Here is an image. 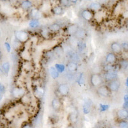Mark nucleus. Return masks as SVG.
I'll list each match as a JSON object with an SVG mask.
<instances>
[{
  "label": "nucleus",
  "instance_id": "obj_1",
  "mask_svg": "<svg viewBox=\"0 0 128 128\" xmlns=\"http://www.w3.org/2000/svg\"><path fill=\"white\" fill-rule=\"evenodd\" d=\"M120 86V83L117 79L110 81L108 84V88L111 92H117L119 90Z\"/></svg>",
  "mask_w": 128,
  "mask_h": 128
},
{
  "label": "nucleus",
  "instance_id": "obj_2",
  "mask_svg": "<svg viewBox=\"0 0 128 128\" xmlns=\"http://www.w3.org/2000/svg\"><path fill=\"white\" fill-rule=\"evenodd\" d=\"M16 38L21 42H26L28 39V33L24 31H18L16 33Z\"/></svg>",
  "mask_w": 128,
  "mask_h": 128
},
{
  "label": "nucleus",
  "instance_id": "obj_3",
  "mask_svg": "<svg viewBox=\"0 0 128 128\" xmlns=\"http://www.w3.org/2000/svg\"><path fill=\"white\" fill-rule=\"evenodd\" d=\"M97 92L98 95L103 97H107L110 95V90L109 88L106 86H100L98 87L97 90Z\"/></svg>",
  "mask_w": 128,
  "mask_h": 128
},
{
  "label": "nucleus",
  "instance_id": "obj_4",
  "mask_svg": "<svg viewBox=\"0 0 128 128\" xmlns=\"http://www.w3.org/2000/svg\"><path fill=\"white\" fill-rule=\"evenodd\" d=\"M91 83L94 86H97L101 84L102 77L98 74H94L91 76L90 77Z\"/></svg>",
  "mask_w": 128,
  "mask_h": 128
},
{
  "label": "nucleus",
  "instance_id": "obj_5",
  "mask_svg": "<svg viewBox=\"0 0 128 128\" xmlns=\"http://www.w3.org/2000/svg\"><path fill=\"white\" fill-rule=\"evenodd\" d=\"M24 90L21 88H14L12 90V95L16 98H19L24 95Z\"/></svg>",
  "mask_w": 128,
  "mask_h": 128
},
{
  "label": "nucleus",
  "instance_id": "obj_6",
  "mask_svg": "<svg viewBox=\"0 0 128 128\" xmlns=\"http://www.w3.org/2000/svg\"><path fill=\"white\" fill-rule=\"evenodd\" d=\"M59 92L63 95H67L69 92V87L67 84H61L58 86Z\"/></svg>",
  "mask_w": 128,
  "mask_h": 128
},
{
  "label": "nucleus",
  "instance_id": "obj_7",
  "mask_svg": "<svg viewBox=\"0 0 128 128\" xmlns=\"http://www.w3.org/2000/svg\"><path fill=\"white\" fill-rule=\"evenodd\" d=\"M117 73L113 71H109L108 73H106V74L105 75V79L106 81H110L113 80H115L117 78Z\"/></svg>",
  "mask_w": 128,
  "mask_h": 128
},
{
  "label": "nucleus",
  "instance_id": "obj_8",
  "mask_svg": "<svg viewBox=\"0 0 128 128\" xmlns=\"http://www.w3.org/2000/svg\"><path fill=\"white\" fill-rule=\"evenodd\" d=\"M78 29H79V28H78V26L77 24H73L68 26L67 30V32L70 35H75V33L77 32Z\"/></svg>",
  "mask_w": 128,
  "mask_h": 128
},
{
  "label": "nucleus",
  "instance_id": "obj_9",
  "mask_svg": "<svg viewBox=\"0 0 128 128\" xmlns=\"http://www.w3.org/2000/svg\"><path fill=\"white\" fill-rule=\"evenodd\" d=\"M81 17L84 19L85 20L90 21L91 20V19L93 17L92 13L90 10H85L81 12Z\"/></svg>",
  "mask_w": 128,
  "mask_h": 128
},
{
  "label": "nucleus",
  "instance_id": "obj_10",
  "mask_svg": "<svg viewBox=\"0 0 128 128\" xmlns=\"http://www.w3.org/2000/svg\"><path fill=\"white\" fill-rule=\"evenodd\" d=\"M116 61V56L114 53H110L106 56V62L108 64H113Z\"/></svg>",
  "mask_w": 128,
  "mask_h": 128
},
{
  "label": "nucleus",
  "instance_id": "obj_11",
  "mask_svg": "<svg viewBox=\"0 0 128 128\" xmlns=\"http://www.w3.org/2000/svg\"><path fill=\"white\" fill-rule=\"evenodd\" d=\"M128 115V113L127 110L123 109V110H120L117 111V116L119 117L121 119H127Z\"/></svg>",
  "mask_w": 128,
  "mask_h": 128
},
{
  "label": "nucleus",
  "instance_id": "obj_12",
  "mask_svg": "<svg viewBox=\"0 0 128 128\" xmlns=\"http://www.w3.org/2000/svg\"><path fill=\"white\" fill-rule=\"evenodd\" d=\"M111 48L115 53H119L121 51V46L117 42H113L111 45Z\"/></svg>",
  "mask_w": 128,
  "mask_h": 128
},
{
  "label": "nucleus",
  "instance_id": "obj_13",
  "mask_svg": "<svg viewBox=\"0 0 128 128\" xmlns=\"http://www.w3.org/2000/svg\"><path fill=\"white\" fill-rule=\"evenodd\" d=\"M67 69L70 72H75L77 69V65L74 62H69L67 64Z\"/></svg>",
  "mask_w": 128,
  "mask_h": 128
},
{
  "label": "nucleus",
  "instance_id": "obj_14",
  "mask_svg": "<svg viewBox=\"0 0 128 128\" xmlns=\"http://www.w3.org/2000/svg\"><path fill=\"white\" fill-rule=\"evenodd\" d=\"M60 105H61V104H60L59 100L56 98L53 99V101H52V107L54 110H58L60 108Z\"/></svg>",
  "mask_w": 128,
  "mask_h": 128
},
{
  "label": "nucleus",
  "instance_id": "obj_15",
  "mask_svg": "<svg viewBox=\"0 0 128 128\" xmlns=\"http://www.w3.org/2000/svg\"><path fill=\"white\" fill-rule=\"evenodd\" d=\"M49 72H50V74H51V76L54 79H56L59 76V74H58V72L57 71V70L56 69L55 67H51L49 68Z\"/></svg>",
  "mask_w": 128,
  "mask_h": 128
},
{
  "label": "nucleus",
  "instance_id": "obj_16",
  "mask_svg": "<svg viewBox=\"0 0 128 128\" xmlns=\"http://www.w3.org/2000/svg\"><path fill=\"white\" fill-rule=\"evenodd\" d=\"M31 15L32 17L35 18V19H37L41 16V13L38 9H33L31 12Z\"/></svg>",
  "mask_w": 128,
  "mask_h": 128
},
{
  "label": "nucleus",
  "instance_id": "obj_17",
  "mask_svg": "<svg viewBox=\"0 0 128 128\" xmlns=\"http://www.w3.org/2000/svg\"><path fill=\"white\" fill-rule=\"evenodd\" d=\"M75 36L78 38H83L85 36V31L83 29L79 28L77 30V32L75 33Z\"/></svg>",
  "mask_w": 128,
  "mask_h": 128
},
{
  "label": "nucleus",
  "instance_id": "obj_18",
  "mask_svg": "<svg viewBox=\"0 0 128 128\" xmlns=\"http://www.w3.org/2000/svg\"><path fill=\"white\" fill-rule=\"evenodd\" d=\"M1 68L3 69V73H4L5 74H8L9 72V69H10V64L9 62H5L3 64Z\"/></svg>",
  "mask_w": 128,
  "mask_h": 128
},
{
  "label": "nucleus",
  "instance_id": "obj_19",
  "mask_svg": "<svg viewBox=\"0 0 128 128\" xmlns=\"http://www.w3.org/2000/svg\"><path fill=\"white\" fill-rule=\"evenodd\" d=\"M101 8V5L99 3H92L90 4V9L93 10H98Z\"/></svg>",
  "mask_w": 128,
  "mask_h": 128
},
{
  "label": "nucleus",
  "instance_id": "obj_20",
  "mask_svg": "<svg viewBox=\"0 0 128 128\" xmlns=\"http://www.w3.org/2000/svg\"><path fill=\"white\" fill-rule=\"evenodd\" d=\"M49 29L52 31H57L58 30H60V26L57 23H54V24H51L49 26Z\"/></svg>",
  "mask_w": 128,
  "mask_h": 128
},
{
  "label": "nucleus",
  "instance_id": "obj_21",
  "mask_svg": "<svg viewBox=\"0 0 128 128\" xmlns=\"http://www.w3.org/2000/svg\"><path fill=\"white\" fill-rule=\"evenodd\" d=\"M32 6V3L30 1H24L21 3V7L23 9H28Z\"/></svg>",
  "mask_w": 128,
  "mask_h": 128
},
{
  "label": "nucleus",
  "instance_id": "obj_22",
  "mask_svg": "<svg viewBox=\"0 0 128 128\" xmlns=\"http://www.w3.org/2000/svg\"><path fill=\"white\" fill-rule=\"evenodd\" d=\"M29 26L31 27V28H37L38 26H39V21L37 20V19H32V20L29 23Z\"/></svg>",
  "mask_w": 128,
  "mask_h": 128
},
{
  "label": "nucleus",
  "instance_id": "obj_23",
  "mask_svg": "<svg viewBox=\"0 0 128 128\" xmlns=\"http://www.w3.org/2000/svg\"><path fill=\"white\" fill-rule=\"evenodd\" d=\"M53 12L56 15H60L63 12V9L61 7H59V6L55 7V8H53Z\"/></svg>",
  "mask_w": 128,
  "mask_h": 128
},
{
  "label": "nucleus",
  "instance_id": "obj_24",
  "mask_svg": "<svg viewBox=\"0 0 128 128\" xmlns=\"http://www.w3.org/2000/svg\"><path fill=\"white\" fill-rule=\"evenodd\" d=\"M120 128H128V122L126 121H121L119 124Z\"/></svg>",
  "mask_w": 128,
  "mask_h": 128
},
{
  "label": "nucleus",
  "instance_id": "obj_25",
  "mask_svg": "<svg viewBox=\"0 0 128 128\" xmlns=\"http://www.w3.org/2000/svg\"><path fill=\"white\" fill-rule=\"evenodd\" d=\"M56 67L57 68H56L58 72H63L64 70V66L63 65L59 64V65H56Z\"/></svg>",
  "mask_w": 128,
  "mask_h": 128
},
{
  "label": "nucleus",
  "instance_id": "obj_26",
  "mask_svg": "<svg viewBox=\"0 0 128 128\" xmlns=\"http://www.w3.org/2000/svg\"><path fill=\"white\" fill-rule=\"evenodd\" d=\"M4 45H5V47H6V49H7V51H8V52H10V49H11L10 44H9V43L6 42Z\"/></svg>",
  "mask_w": 128,
  "mask_h": 128
},
{
  "label": "nucleus",
  "instance_id": "obj_27",
  "mask_svg": "<svg viewBox=\"0 0 128 128\" xmlns=\"http://www.w3.org/2000/svg\"><path fill=\"white\" fill-rule=\"evenodd\" d=\"M60 2H61V3H62L63 5H64V6H67L68 4V1H66V0H63V1H60Z\"/></svg>",
  "mask_w": 128,
  "mask_h": 128
},
{
  "label": "nucleus",
  "instance_id": "obj_28",
  "mask_svg": "<svg viewBox=\"0 0 128 128\" xmlns=\"http://www.w3.org/2000/svg\"><path fill=\"white\" fill-rule=\"evenodd\" d=\"M1 52L0 51V59H1Z\"/></svg>",
  "mask_w": 128,
  "mask_h": 128
},
{
  "label": "nucleus",
  "instance_id": "obj_29",
  "mask_svg": "<svg viewBox=\"0 0 128 128\" xmlns=\"http://www.w3.org/2000/svg\"><path fill=\"white\" fill-rule=\"evenodd\" d=\"M0 33H1V31H0Z\"/></svg>",
  "mask_w": 128,
  "mask_h": 128
}]
</instances>
